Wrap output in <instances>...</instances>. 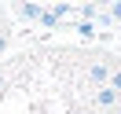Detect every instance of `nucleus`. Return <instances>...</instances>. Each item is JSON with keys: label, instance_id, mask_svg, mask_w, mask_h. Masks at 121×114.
I'll return each instance as SVG.
<instances>
[{"label": "nucleus", "instance_id": "obj_1", "mask_svg": "<svg viewBox=\"0 0 121 114\" xmlns=\"http://www.w3.org/2000/svg\"><path fill=\"white\" fill-rule=\"evenodd\" d=\"M114 99H117V96H114V92H110V88H103V92H99V103H103V107H110V103H114Z\"/></svg>", "mask_w": 121, "mask_h": 114}, {"label": "nucleus", "instance_id": "obj_2", "mask_svg": "<svg viewBox=\"0 0 121 114\" xmlns=\"http://www.w3.org/2000/svg\"><path fill=\"white\" fill-rule=\"evenodd\" d=\"M114 85H117V88H121V74H114Z\"/></svg>", "mask_w": 121, "mask_h": 114}]
</instances>
